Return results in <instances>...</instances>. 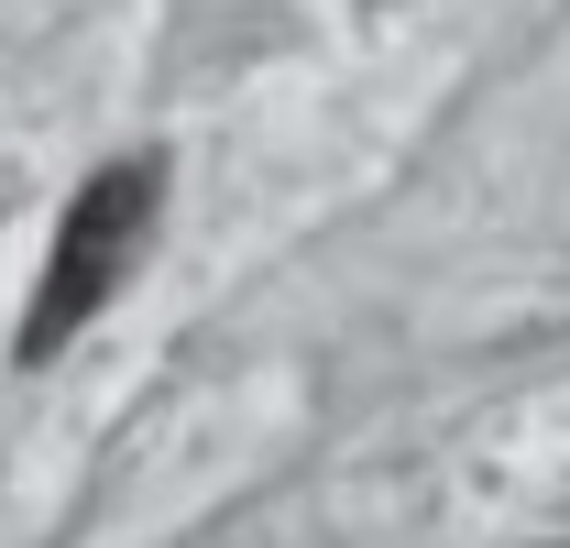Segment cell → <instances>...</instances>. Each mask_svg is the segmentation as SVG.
I'll return each mask as SVG.
<instances>
[{
    "mask_svg": "<svg viewBox=\"0 0 570 548\" xmlns=\"http://www.w3.org/2000/svg\"><path fill=\"white\" fill-rule=\"evenodd\" d=\"M154 219H165V154L99 165V176L67 198V219H56V253H45V274H33V307H22V330H11V362H56L77 330H99V307L132 285Z\"/></svg>",
    "mask_w": 570,
    "mask_h": 548,
    "instance_id": "1",
    "label": "cell"
}]
</instances>
